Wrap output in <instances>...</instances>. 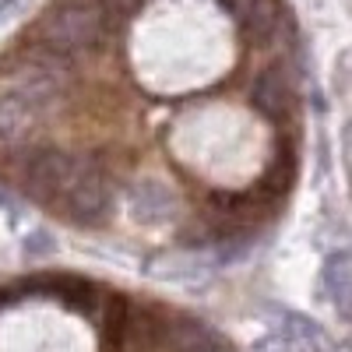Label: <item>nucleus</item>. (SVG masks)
I'll return each mask as SVG.
<instances>
[{"label":"nucleus","mask_w":352,"mask_h":352,"mask_svg":"<svg viewBox=\"0 0 352 352\" xmlns=\"http://www.w3.org/2000/svg\"><path fill=\"white\" fill-rule=\"evenodd\" d=\"M0 204H4V194H0Z\"/></svg>","instance_id":"obj_4"},{"label":"nucleus","mask_w":352,"mask_h":352,"mask_svg":"<svg viewBox=\"0 0 352 352\" xmlns=\"http://www.w3.org/2000/svg\"><path fill=\"white\" fill-rule=\"evenodd\" d=\"M320 282H324L328 296L335 300V310L352 320V257L349 254H331L320 268Z\"/></svg>","instance_id":"obj_3"},{"label":"nucleus","mask_w":352,"mask_h":352,"mask_svg":"<svg viewBox=\"0 0 352 352\" xmlns=\"http://www.w3.org/2000/svg\"><path fill=\"white\" fill-rule=\"evenodd\" d=\"M32 113L0 180L64 226L176 250L250 247L292 197L303 46L289 0H50L0 53Z\"/></svg>","instance_id":"obj_1"},{"label":"nucleus","mask_w":352,"mask_h":352,"mask_svg":"<svg viewBox=\"0 0 352 352\" xmlns=\"http://www.w3.org/2000/svg\"><path fill=\"white\" fill-rule=\"evenodd\" d=\"M0 352H240L204 317L99 278L50 272L0 285Z\"/></svg>","instance_id":"obj_2"}]
</instances>
